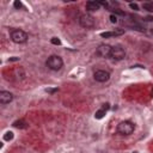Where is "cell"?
I'll return each mask as SVG.
<instances>
[{"label":"cell","instance_id":"14","mask_svg":"<svg viewBox=\"0 0 153 153\" xmlns=\"http://www.w3.org/2000/svg\"><path fill=\"white\" fill-rule=\"evenodd\" d=\"M4 139L7 140V141H8V140H12V139H13V133H12V131H7V133L5 134V136H4Z\"/></svg>","mask_w":153,"mask_h":153},{"label":"cell","instance_id":"2","mask_svg":"<svg viewBox=\"0 0 153 153\" xmlns=\"http://www.w3.org/2000/svg\"><path fill=\"white\" fill-rule=\"evenodd\" d=\"M135 129V124L130 121H122L117 126V133L120 135H130Z\"/></svg>","mask_w":153,"mask_h":153},{"label":"cell","instance_id":"12","mask_svg":"<svg viewBox=\"0 0 153 153\" xmlns=\"http://www.w3.org/2000/svg\"><path fill=\"white\" fill-rule=\"evenodd\" d=\"M13 127L19 128V129H24V128H27V123L24 120H18V121L13 122Z\"/></svg>","mask_w":153,"mask_h":153},{"label":"cell","instance_id":"13","mask_svg":"<svg viewBox=\"0 0 153 153\" xmlns=\"http://www.w3.org/2000/svg\"><path fill=\"white\" fill-rule=\"evenodd\" d=\"M142 7L147 11H149V12H153V2H145L142 5Z\"/></svg>","mask_w":153,"mask_h":153},{"label":"cell","instance_id":"7","mask_svg":"<svg viewBox=\"0 0 153 153\" xmlns=\"http://www.w3.org/2000/svg\"><path fill=\"white\" fill-rule=\"evenodd\" d=\"M111 48L112 47H110L109 44H99L98 48L96 49V54L99 57H108V56H110Z\"/></svg>","mask_w":153,"mask_h":153},{"label":"cell","instance_id":"10","mask_svg":"<svg viewBox=\"0 0 153 153\" xmlns=\"http://www.w3.org/2000/svg\"><path fill=\"white\" fill-rule=\"evenodd\" d=\"M100 7V2L99 1H87L86 2V10L87 11H98Z\"/></svg>","mask_w":153,"mask_h":153},{"label":"cell","instance_id":"3","mask_svg":"<svg viewBox=\"0 0 153 153\" xmlns=\"http://www.w3.org/2000/svg\"><path fill=\"white\" fill-rule=\"evenodd\" d=\"M45 65H47V67H48L49 69H51V71H59V69L62 68L63 61H62V59H61L59 55H51V56L48 57Z\"/></svg>","mask_w":153,"mask_h":153},{"label":"cell","instance_id":"5","mask_svg":"<svg viewBox=\"0 0 153 153\" xmlns=\"http://www.w3.org/2000/svg\"><path fill=\"white\" fill-rule=\"evenodd\" d=\"M110 57L112 60H116V61H120V60H123L126 57V50L120 47V45H115L111 48V51H110Z\"/></svg>","mask_w":153,"mask_h":153},{"label":"cell","instance_id":"6","mask_svg":"<svg viewBox=\"0 0 153 153\" xmlns=\"http://www.w3.org/2000/svg\"><path fill=\"white\" fill-rule=\"evenodd\" d=\"M93 78L98 82H105L110 79V73L108 71H104V69H98L93 73Z\"/></svg>","mask_w":153,"mask_h":153},{"label":"cell","instance_id":"19","mask_svg":"<svg viewBox=\"0 0 153 153\" xmlns=\"http://www.w3.org/2000/svg\"><path fill=\"white\" fill-rule=\"evenodd\" d=\"M45 91H47V92H50V93H53V92H56V91H57V88H53V90H48V88H47Z\"/></svg>","mask_w":153,"mask_h":153},{"label":"cell","instance_id":"9","mask_svg":"<svg viewBox=\"0 0 153 153\" xmlns=\"http://www.w3.org/2000/svg\"><path fill=\"white\" fill-rule=\"evenodd\" d=\"M108 109H109V104H108V103H106V104H103V106H102L99 110H97V111H96V114H94V117H96L97 120H100V118H103V117H104V115L106 114Z\"/></svg>","mask_w":153,"mask_h":153},{"label":"cell","instance_id":"17","mask_svg":"<svg viewBox=\"0 0 153 153\" xmlns=\"http://www.w3.org/2000/svg\"><path fill=\"white\" fill-rule=\"evenodd\" d=\"M129 6H130V8L135 10V11H137V10H139V7H137V5H136V4H133V2H130V4H129Z\"/></svg>","mask_w":153,"mask_h":153},{"label":"cell","instance_id":"15","mask_svg":"<svg viewBox=\"0 0 153 153\" xmlns=\"http://www.w3.org/2000/svg\"><path fill=\"white\" fill-rule=\"evenodd\" d=\"M50 42H51L53 44H55V45H60V44H61V41H60L57 37H53Z\"/></svg>","mask_w":153,"mask_h":153},{"label":"cell","instance_id":"1","mask_svg":"<svg viewBox=\"0 0 153 153\" xmlns=\"http://www.w3.org/2000/svg\"><path fill=\"white\" fill-rule=\"evenodd\" d=\"M10 36H11V39L14 42V43H18V44H22V43H25L29 38L27 33L20 29H13L11 30L10 32Z\"/></svg>","mask_w":153,"mask_h":153},{"label":"cell","instance_id":"16","mask_svg":"<svg viewBox=\"0 0 153 153\" xmlns=\"http://www.w3.org/2000/svg\"><path fill=\"white\" fill-rule=\"evenodd\" d=\"M13 6H14L16 8H18V10L23 7V5H22V2H20V1H14V2H13Z\"/></svg>","mask_w":153,"mask_h":153},{"label":"cell","instance_id":"8","mask_svg":"<svg viewBox=\"0 0 153 153\" xmlns=\"http://www.w3.org/2000/svg\"><path fill=\"white\" fill-rule=\"evenodd\" d=\"M12 99H13V94L11 92H8V91H1L0 92V103L2 105L11 103Z\"/></svg>","mask_w":153,"mask_h":153},{"label":"cell","instance_id":"4","mask_svg":"<svg viewBox=\"0 0 153 153\" xmlns=\"http://www.w3.org/2000/svg\"><path fill=\"white\" fill-rule=\"evenodd\" d=\"M79 24L85 29H92L94 26V18L91 14H81L79 17Z\"/></svg>","mask_w":153,"mask_h":153},{"label":"cell","instance_id":"18","mask_svg":"<svg viewBox=\"0 0 153 153\" xmlns=\"http://www.w3.org/2000/svg\"><path fill=\"white\" fill-rule=\"evenodd\" d=\"M110 20H111V23H116V22H117V17L114 16V14H111V16H110Z\"/></svg>","mask_w":153,"mask_h":153},{"label":"cell","instance_id":"11","mask_svg":"<svg viewBox=\"0 0 153 153\" xmlns=\"http://www.w3.org/2000/svg\"><path fill=\"white\" fill-rule=\"evenodd\" d=\"M123 33V30H115V31H106V32H102L100 36L104 38H109V37H115V36H120Z\"/></svg>","mask_w":153,"mask_h":153}]
</instances>
